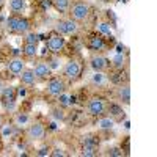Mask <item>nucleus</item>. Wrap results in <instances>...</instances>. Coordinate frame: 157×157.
Listing matches in <instances>:
<instances>
[{"label": "nucleus", "instance_id": "1", "mask_svg": "<svg viewBox=\"0 0 157 157\" xmlns=\"http://www.w3.org/2000/svg\"><path fill=\"white\" fill-rule=\"evenodd\" d=\"M6 25L10 32L16 33V35H25L30 32V21L27 17H22L21 14H11L8 19H6Z\"/></svg>", "mask_w": 157, "mask_h": 157}, {"label": "nucleus", "instance_id": "2", "mask_svg": "<svg viewBox=\"0 0 157 157\" xmlns=\"http://www.w3.org/2000/svg\"><path fill=\"white\" fill-rule=\"evenodd\" d=\"M69 14L72 21H83L90 14V5L86 2H77L69 8Z\"/></svg>", "mask_w": 157, "mask_h": 157}, {"label": "nucleus", "instance_id": "3", "mask_svg": "<svg viewBox=\"0 0 157 157\" xmlns=\"http://www.w3.org/2000/svg\"><path fill=\"white\" fill-rule=\"evenodd\" d=\"M64 46H66V39L60 33H52L46 43V49H49L52 54H60L64 49Z\"/></svg>", "mask_w": 157, "mask_h": 157}, {"label": "nucleus", "instance_id": "4", "mask_svg": "<svg viewBox=\"0 0 157 157\" xmlns=\"http://www.w3.org/2000/svg\"><path fill=\"white\" fill-rule=\"evenodd\" d=\"M64 90H66V85H64V82L60 77H49L47 86H46L49 96H60L64 93Z\"/></svg>", "mask_w": 157, "mask_h": 157}, {"label": "nucleus", "instance_id": "5", "mask_svg": "<svg viewBox=\"0 0 157 157\" xmlns=\"http://www.w3.org/2000/svg\"><path fill=\"white\" fill-rule=\"evenodd\" d=\"M16 88L14 86H3V90L0 91V99L2 104L5 105V109H13L16 102Z\"/></svg>", "mask_w": 157, "mask_h": 157}, {"label": "nucleus", "instance_id": "6", "mask_svg": "<svg viewBox=\"0 0 157 157\" xmlns=\"http://www.w3.org/2000/svg\"><path fill=\"white\" fill-rule=\"evenodd\" d=\"M80 74H82V66L75 60H69L63 69V75L66 78H69V80H75V78L80 77Z\"/></svg>", "mask_w": 157, "mask_h": 157}, {"label": "nucleus", "instance_id": "7", "mask_svg": "<svg viewBox=\"0 0 157 157\" xmlns=\"http://www.w3.org/2000/svg\"><path fill=\"white\" fill-rule=\"evenodd\" d=\"M105 112V104L101 98H91L88 101V113L91 116H102Z\"/></svg>", "mask_w": 157, "mask_h": 157}, {"label": "nucleus", "instance_id": "8", "mask_svg": "<svg viewBox=\"0 0 157 157\" xmlns=\"http://www.w3.org/2000/svg\"><path fill=\"white\" fill-rule=\"evenodd\" d=\"M27 135L32 140H43L46 137V127L41 123H33L27 129Z\"/></svg>", "mask_w": 157, "mask_h": 157}, {"label": "nucleus", "instance_id": "9", "mask_svg": "<svg viewBox=\"0 0 157 157\" xmlns=\"http://www.w3.org/2000/svg\"><path fill=\"white\" fill-rule=\"evenodd\" d=\"M57 32L60 35H74L77 32V24L72 19H69V21H60L57 24Z\"/></svg>", "mask_w": 157, "mask_h": 157}, {"label": "nucleus", "instance_id": "10", "mask_svg": "<svg viewBox=\"0 0 157 157\" xmlns=\"http://www.w3.org/2000/svg\"><path fill=\"white\" fill-rule=\"evenodd\" d=\"M33 72H35L36 78H41V80H46V78H49V77H50L52 69L49 68V64H47V63H44V61H38V63L35 64V69H33Z\"/></svg>", "mask_w": 157, "mask_h": 157}, {"label": "nucleus", "instance_id": "11", "mask_svg": "<svg viewBox=\"0 0 157 157\" xmlns=\"http://www.w3.org/2000/svg\"><path fill=\"white\" fill-rule=\"evenodd\" d=\"M90 64H91V68H93L96 72H102L104 69H107V68L110 66V60L105 58V57L98 55V57H93V58H91Z\"/></svg>", "mask_w": 157, "mask_h": 157}, {"label": "nucleus", "instance_id": "12", "mask_svg": "<svg viewBox=\"0 0 157 157\" xmlns=\"http://www.w3.org/2000/svg\"><path fill=\"white\" fill-rule=\"evenodd\" d=\"M86 47L90 50H104L105 49V41H104V38L101 35H93L88 38V43H86Z\"/></svg>", "mask_w": 157, "mask_h": 157}, {"label": "nucleus", "instance_id": "13", "mask_svg": "<svg viewBox=\"0 0 157 157\" xmlns=\"http://www.w3.org/2000/svg\"><path fill=\"white\" fill-rule=\"evenodd\" d=\"M6 68H8V71H10L11 74H16V75H17V74H21V72L24 71L25 63L22 61V58H13V60L8 61Z\"/></svg>", "mask_w": 157, "mask_h": 157}, {"label": "nucleus", "instance_id": "14", "mask_svg": "<svg viewBox=\"0 0 157 157\" xmlns=\"http://www.w3.org/2000/svg\"><path fill=\"white\" fill-rule=\"evenodd\" d=\"M109 113H110V118H113L115 121H123L124 120V110H123L121 105H118V104H110Z\"/></svg>", "mask_w": 157, "mask_h": 157}, {"label": "nucleus", "instance_id": "15", "mask_svg": "<svg viewBox=\"0 0 157 157\" xmlns=\"http://www.w3.org/2000/svg\"><path fill=\"white\" fill-rule=\"evenodd\" d=\"M19 77H21V82H22L24 85H27V86H32V85H35V82H36V75H35L33 69H24Z\"/></svg>", "mask_w": 157, "mask_h": 157}, {"label": "nucleus", "instance_id": "16", "mask_svg": "<svg viewBox=\"0 0 157 157\" xmlns=\"http://www.w3.org/2000/svg\"><path fill=\"white\" fill-rule=\"evenodd\" d=\"M54 8L60 13H66L71 8V0H50Z\"/></svg>", "mask_w": 157, "mask_h": 157}, {"label": "nucleus", "instance_id": "17", "mask_svg": "<svg viewBox=\"0 0 157 157\" xmlns=\"http://www.w3.org/2000/svg\"><path fill=\"white\" fill-rule=\"evenodd\" d=\"M10 10L13 11V14H21V13L25 10V0H11Z\"/></svg>", "mask_w": 157, "mask_h": 157}, {"label": "nucleus", "instance_id": "18", "mask_svg": "<svg viewBox=\"0 0 157 157\" xmlns=\"http://www.w3.org/2000/svg\"><path fill=\"white\" fill-rule=\"evenodd\" d=\"M22 54L25 57H29V58H33L38 54V44H29V43H25L24 47H22Z\"/></svg>", "mask_w": 157, "mask_h": 157}, {"label": "nucleus", "instance_id": "19", "mask_svg": "<svg viewBox=\"0 0 157 157\" xmlns=\"http://www.w3.org/2000/svg\"><path fill=\"white\" fill-rule=\"evenodd\" d=\"M118 96L124 104L130 102V88L127 85H120V90H118Z\"/></svg>", "mask_w": 157, "mask_h": 157}, {"label": "nucleus", "instance_id": "20", "mask_svg": "<svg viewBox=\"0 0 157 157\" xmlns=\"http://www.w3.org/2000/svg\"><path fill=\"white\" fill-rule=\"evenodd\" d=\"M127 74L121 69V71H118V72H115L113 75H110V80L113 82V83H116V85H123V82H127Z\"/></svg>", "mask_w": 157, "mask_h": 157}, {"label": "nucleus", "instance_id": "21", "mask_svg": "<svg viewBox=\"0 0 157 157\" xmlns=\"http://www.w3.org/2000/svg\"><path fill=\"white\" fill-rule=\"evenodd\" d=\"M115 120L113 118H110V116H107V118H101V120L98 121V126L99 127H102V129H112L113 126H115Z\"/></svg>", "mask_w": 157, "mask_h": 157}, {"label": "nucleus", "instance_id": "22", "mask_svg": "<svg viewBox=\"0 0 157 157\" xmlns=\"http://www.w3.org/2000/svg\"><path fill=\"white\" fill-rule=\"evenodd\" d=\"M82 155H85V157H94V155H98V146L83 145V148H82Z\"/></svg>", "mask_w": 157, "mask_h": 157}, {"label": "nucleus", "instance_id": "23", "mask_svg": "<svg viewBox=\"0 0 157 157\" xmlns=\"http://www.w3.org/2000/svg\"><path fill=\"white\" fill-rule=\"evenodd\" d=\"M91 82H93L94 85H104L105 83V75H104L102 72H96L93 77H91Z\"/></svg>", "mask_w": 157, "mask_h": 157}, {"label": "nucleus", "instance_id": "24", "mask_svg": "<svg viewBox=\"0 0 157 157\" xmlns=\"http://www.w3.org/2000/svg\"><path fill=\"white\" fill-rule=\"evenodd\" d=\"M27 35V38H25V43H29V44H38L39 41V36L35 35V33H25Z\"/></svg>", "mask_w": 157, "mask_h": 157}, {"label": "nucleus", "instance_id": "25", "mask_svg": "<svg viewBox=\"0 0 157 157\" xmlns=\"http://www.w3.org/2000/svg\"><path fill=\"white\" fill-rule=\"evenodd\" d=\"M50 157H64L66 155V152H64L63 149H60V148H55V149H50V154H49Z\"/></svg>", "mask_w": 157, "mask_h": 157}, {"label": "nucleus", "instance_id": "26", "mask_svg": "<svg viewBox=\"0 0 157 157\" xmlns=\"http://www.w3.org/2000/svg\"><path fill=\"white\" fill-rule=\"evenodd\" d=\"M107 154L112 155V157H121V155H123V151H121L120 148H112V149H109Z\"/></svg>", "mask_w": 157, "mask_h": 157}, {"label": "nucleus", "instance_id": "27", "mask_svg": "<svg viewBox=\"0 0 157 157\" xmlns=\"http://www.w3.org/2000/svg\"><path fill=\"white\" fill-rule=\"evenodd\" d=\"M49 154H50V148L49 146H43L36 152V155H39V157H44V155H49Z\"/></svg>", "mask_w": 157, "mask_h": 157}, {"label": "nucleus", "instance_id": "28", "mask_svg": "<svg viewBox=\"0 0 157 157\" xmlns=\"http://www.w3.org/2000/svg\"><path fill=\"white\" fill-rule=\"evenodd\" d=\"M99 32L105 33V35H110V25L109 24H99Z\"/></svg>", "mask_w": 157, "mask_h": 157}, {"label": "nucleus", "instance_id": "29", "mask_svg": "<svg viewBox=\"0 0 157 157\" xmlns=\"http://www.w3.org/2000/svg\"><path fill=\"white\" fill-rule=\"evenodd\" d=\"M115 63H116V68L123 69V66H124V58H123V55H121V54L115 58Z\"/></svg>", "mask_w": 157, "mask_h": 157}, {"label": "nucleus", "instance_id": "30", "mask_svg": "<svg viewBox=\"0 0 157 157\" xmlns=\"http://www.w3.org/2000/svg\"><path fill=\"white\" fill-rule=\"evenodd\" d=\"M58 98H60V102H61V105H68V104H69V98H68L66 94H64V93H63V94H60Z\"/></svg>", "mask_w": 157, "mask_h": 157}, {"label": "nucleus", "instance_id": "31", "mask_svg": "<svg viewBox=\"0 0 157 157\" xmlns=\"http://www.w3.org/2000/svg\"><path fill=\"white\" fill-rule=\"evenodd\" d=\"M29 121V116L27 115H17V123L19 124H25Z\"/></svg>", "mask_w": 157, "mask_h": 157}, {"label": "nucleus", "instance_id": "32", "mask_svg": "<svg viewBox=\"0 0 157 157\" xmlns=\"http://www.w3.org/2000/svg\"><path fill=\"white\" fill-rule=\"evenodd\" d=\"M2 127H3V116L0 115V129H2Z\"/></svg>", "mask_w": 157, "mask_h": 157}, {"label": "nucleus", "instance_id": "33", "mask_svg": "<svg viewBox=\"0 0 157 157\" xmlns=\"http://www.w3.org/2000/svg\"><path fill=\"white\" fill-rule=\"evenodd\" d=\"M2 90H3V80L0 78V91H2Z\"/></svg>", "mask_w": 157, "mask_h": 157}, {"label": "nucleus", "instance_id": "34", "mask_svg": "<svg viewBox=\"0 0 157 157\" xmlns=\"http://www.w3.org/2000/svg\"><path fill=\"white\" fill-rule=\"evenodd\" d=\"M5 5V0H0V10H2V6Z\"/></svg>", "mask_w": 157, "mask_h": 157}, {"label": "nucleus", "instance_id": "35", "mask_svg": "<svg viewBox=\"0 0 157 157\" xmlns=\"http://www.w3.org/2000/svg\"><path fill=\"white\" fill-rule=\"evenodd\" d=\"M0 149H2V141H0Z\"/></svg>", "mask_w": 157, "mask_h": 157}, {"label": "nucleus", "instance_id": "36", "mask_svg": "<svg viewBox=\"0 0 157 157\" xmlns=\"http://www.w3.org/2000/svg\"><path fill=\"white\" fill-rule=\"evenodd\" d=\"M102 2H109V0H102Z\"/></svg>", "mask_w": 157, "mask_h": 157}]
</instances>
